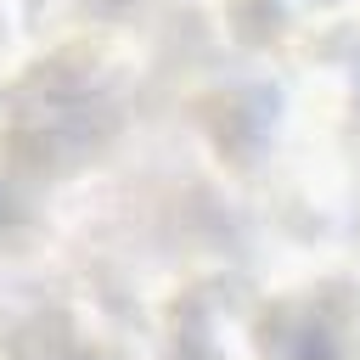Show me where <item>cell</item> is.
<instances>
[{
  "label": "cell",
  "instance_id": "1",
  "mask_svg": "<svg viewBox=\"0 0 360 360\" xmlns=\"http://www.w3.org/2000/svg\"><path fill=\"white\" fill-rule=\"evenodd\" d=\"M118 129V101L90 73L45 68L34 84H22L6 107V146L34 174H62L73 163H90Z\"/></svg>",
  "mask_w": 360,
  "mask_h": 360
},
{
  "label": "cell",
  "instance_id": "3",
  "mask_svg": "<svg viewBox=\"0 0 360 360\" xmlns=\"http://www.w3.org/2000/svg\"><path fill=\"white\" fill-rule=\"evenodd\" d=\"M17 360H107L96 343H84V332L68 315H51L39 326H28V338L17 343Z\"/></svg>",
  "mask_w": 360,
  "mask_h": 360
},
{
  "label": "cell",
  "instance_id": "2",
  "mask_svg": "<svg viewBox=\"0 0 360 360\" xmlns=\"http://www.w3.org/2000/svg\"><path fill=\"white\" fill-rule=\"evenodd\" d=\"M248 360H360V287L321 276L248 315Z\"/></svg>",
  "mask_w": 360,
  "mask_h": 360
}]
</instances>
